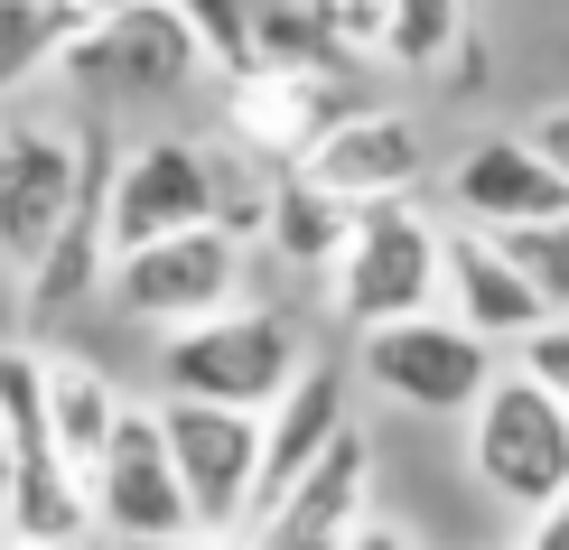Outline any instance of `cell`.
Listing matches in <instances>:
<instances>
[{
  "label": "cell",
  "instance_id": "obj_24",
  "mask_svg": "<svg viewBox=\"0 0 569 550\" xmlns=\"http://www.w3.org/2000/svg\"><path fill=\"white\" fill-rule=\"evenodd\" d=\"M532 150H541V159H551V169L569 178V103H560V112H541V122H532Z\"/></svg>",
  "mask_w": 569,
  "mask_h": 550
},
{
  "label": "cell",
  "instance_id": "obj_3",
  "mask_svg": "<svg viewBox=\"0 0 569 550\" xmlns=\"http://www.w3.org/2000/svg\"><path fill=\"white\" fill-rule=\"evenodd\" d=\"M355 373L392 401V411L420 420H467V401L495 382V346L448 308H411V318L355 327Z\"/></svg>",
  "mask_w": 569,
  "mask_h": 550
},
{
  "label": "cell",
  "instance_id": "obj_27",
  "mask_svg": "<svg viewBox=\"0 0 569 550\" xmlns=\"http://www.w3.org/2000/svg\"><path fill=\"white\" fill-rule=\"evenodd\" d=\"M0 550H84V541H29V532H0Z\"/></svg>",
  "mask_w": 569,
  "mask_h": 550
},
{
  "label": "cell",
  "instance_id": "obj_7",
  "mask_svg": "<svg viewBox=\"0 0 569 550\" xmlns=\"http://www.w3.org/2000/svg\"><path fill=\"white\" fill-rule=\"evenodd\" d=\"M224 214V159L206 150V140H140V150H112V187H103V233L112 252L131 243H159V233L178 224H216Z\"/></svg>",
  "mask_w": 569,
  "mask_h": 550
},
{
  "label": "cell",
  "instance_id": "obj_10",
  "mask_svg": "<svg viewBox=\"0 0 569 550\" xmlns=\"http://www.w3.org/2000/svg\"><path fill=\"white\" fill-rule=\"evenodd\" d=\"M57 66H76V76L112 84V93H187L206 76V47L178 19V0H112V10L84 19V38Z\"/></svg>",
  "mask_w": 569,
  "mask_h": 550
},
{
  "label": "cell",
  "instance_id": "obj_11",
  "mask_svg": "<svg viewBox=\"0 0 569 550\" xmlns=\"http://www.w3.org/2000/svg\"><path fill=\"white\" fill-rule=\"evenodd\" d=\"M84 187V131L66 122H0V261H29L57 243L66 206Z\"/></svg>",
  "mask_w": 569,
  "mask_h": 550
},
{
  "label": "cell",
  "instance_id": "obj_4",
  "mask_svg": "<svg viewBox=\"0 0 569 550\" xmlns=\"http://www.w3.org/2000/svg\"><path fill=\"white\" fill-rule=\"evenodd\" d=\"M103 299L122 308L131 327H187V318H216V308L243 299V233L224 224H178L159 243H131L103 261Z\"/></svg>",
  "mask_w": 569,
  "mask_h": 550
},
{
  "label": "cell",
  "instance_id": "obj_8",
  "mask_svg": "<svg viewBox=\"0 0 569 550\" xmlns=\"http://www.w3.org/2000/svg\"><path fill=\"white\" fill-rule=\"evenodd\" d=\"M84 494H93V522H103L112 541H169V532H197V504H187L178 486V458H169V429L159 411H140L122 401V420H112V439L93 448L84 467Z\"/></svg>",
  "mask_w": 569,
  "mask_h": 550
},
{
  "label": "cell",
  "instance_id": "obj_9",
  "mask_svg": "<svg viewBox=\"0 0 569 550\" xmlns=\"http://www.w3.org/2000/svg\"><path fill=\"white\" fill-rule=\"evenodd\" d=\"M373 513V448L365 429H337V439L308 458L290 486H271L262 504H252V550H346V532Z\"/></svg>",
  "mask_w": 569,
  "mask_h": 550
},
{
  "label": "cell",
  "instance_id": "obj_12",
  "mask_svg": "<svg viewBox=\"0 0 569 550\" xmlns=\"http://www.w3.org/2000/svg\"><path fill=\"white\" fill-rule=\"evenodd\" d=\"M299 178H318L327 197L346 206H373V197H411L430 178V140H420L411 112H383V103H346L337 122L308 140Z\"/></svg>",
  "mask_w": 569,
  "mask_h": 550
},
{
  "label": "cell",
  "instance_id": "obj_5",
  "mask_svg": "<svg viewBox=\"0 0 569 550\" xmlns=\"http://www.w3.org/2000/svg\"><path fill=\"white\" fill-rule=\"evenodd\" d=\"M439 252H448V233L411 197L355 206L346 252L327 261V271H337V318L346 327H383V318H411V308H439Z\"/></svg>",
  "mask_w": 569,
  "mask_h": 550
},
{
  "label": "cell",
  "instance_id": "obj_14",
  "mask_svg": "<svg viewBox=\"0 0 569 550\" xmlns=\"http://www.w3.org/2000/svg\"><path fill=\"white\" fill-rule=\"evenodd\" d=\"M439 299H448V318H467L486 346H513L532 318H551L541 290L523 280V261L505 252V233H486V224H458V233H448V252H439Z\"/></svg>",
  "mask_w": 569,
  "mask_h": 550
},
{
  "label": "cell",
  "instance_id": "obj_19",
  "mask_svg": "<svg viewBox=\"0 0 569 550\" xmlns=\"http://www.w3.org/2000/svg\"><path fill=\"white\" fill-rule=\"evenodd\" d=\"M76 38H84V10H76V0H0V93L38 84Z\"/></svg>",
  "mask_w": 569,
  "mask_h": 550
},
{
  "label": "cell",
  "instance_id": "obj_23",
  "mask_svg": "<svg viewBox=\"0 0 569 550\" xmlns=\"http://www.w3.org/2000/svg\"><path fill=\"white\" fill-rule=\"evenodd\" d=\"M523 550H569V494H551L541 513H523Z\"/></svg>",
  "mask_w": 569,
  "mask_h": 550
},
{
  "label": "cell",
  "instance_id": "obj_21",
  "mask_svg": "<svg viewBox=\"0 0 569 550\" xmlns=\"http://www.w3.org/2000/svg\"><path fill=\"white\" fill-rule=\"evenodd\" d=\"M505 252L523 261V280L541 290V308H569V206H560V214H541V224H513V233H505Z\"/></svg>",
  "mask_w": 569,
  "mask_h": 550
},
{
  "label": "cell",
  "instance_id": "obj_22",
  "mask_svg": "<svg viewBox=\"0 0 569 550\" xmlns=\"http://www.w3.org/2000/svg\"><path fill=\"white\" fill-rule=\"evenodd\" d=\"M513 364H523L541 392L569 401V308H551V318H532L523 337H513Z\"/></svg>",
  "mask_w": 569,
  "mask_h": 550
},
{
  "label": "cell",
  "instance_id": "obj_13",
  "mask_svg": "<svg viewBox=\"0 0 569 550\" xmlns=\"http://www.w3.org/2000/svg\"><path fill=\"white\" fill-rule=\"evenodd\" d=\"M448 206H458V224L513 233V224L560 214L569 206V178L532 150L523 131H495V140H477V150H458V169H448Z\"/></svg>",
  "mask_w": 569,
  "mask_h": 550
},
{
  "label": "cell",
  "instance_id": "obj_25",
  "mask_svg": "<svg viewBox=\"0 0 569 550\" xmlns=\"http://www.w3.org/2000/svg\"><path fill=\"white\" fill-rule=\"evenodd\" d=\"M346 550H420V541H411V532H392L383 513H365V522L346 532Z\"/></svg>",
  "mask_w": 569,
  "mask_h": 550
},
{
  "label": "cell",
  "instance_id": "obj_17",
  "mask_svg": "<svg viewBox=\"0 0 569 550\" xmlns=\"http://www.w3.org/2000/svg\"><path fill=\"white\" fill-rule=\"evenodd\" d=\"M346 224H355V206L327 197V187L299 178V169H280V187L262 197V243L290 261V271H327V261L346 252Z\"/></svg>",
  "mask_w": 569,
  "mask_h": 550
},
{
  "label": "cell",
  "instance_id": "obj_26",
  "mask_svg": "<svg viewBox=\"0 0 569 550\" xmlns=\"http://www.w3.org/2000/svg\"><path fill=\"white\" fill-rule=\"evenodd\" d=\"M131 550H224V532H169V541H131Z\"/></svg>",
  "mask_w": 569,
  "mask_h": 550
},
{
  "label": "cell",
  "instance_id": "obj_20",
  "mask_svg": "<svg viewBox=\"0 0 569 550\" xmlns=\"http://www.w3.org/2000/svg\"><path fill=\"white\" fill-rule=\"evenodd\" d=\"M458 38H467V0H373V47H383L401 76L448 66Z\"/></svg>",
  "mask_w": 569,
  "mask_h": 550
},
{
  "label": "cell",
  "instance_id": "obj_16",
  "mask_svg": "<svg viewBox=\"0 0 569 550\" xmlns=\"http://www.w3.org/2000/svg\"><path fill=\"white\" fill-rule=\"evenodd\" d=\"M346 420H355V411H346V373H337V364H299L290 382H280V401L262 411V494L290 486V476L318 458Z\"/></svg>",
  "mask_w": 569,
  "mask_h": 550
},
{
  "label": "cell",
  "instance_id": "obj_1",
  "mask_svg": "<svg viewBox=\"0 0 569 550\" xmlns=\"http://www.w3.org/2000/svg\"><path fill=\"white\" fill-rule=\"evenodd\" d=\"M467 476L513 513L569 494V401L541 392L523 364H495V382L467 401Z\"/></svg>",
  "mask_w": 569,
  "mask_h": 550
},
{
  "label": "cell",
  "instance_id": "obj_18",
  "mask_svg": "<svg viewBox=\"0 0 569 550\" xmlns=\"http://www.w3.org/2000/svg\"><path fill=\"white\" fill-rule=\"evenodd\" d=\"M112 420H122V392H112V373L93 364V354H47V429H57L66 467H93V448L112 439Z\"/></svg>",
  "mask_w": 569,
  "mask_h": 550
},
{
  "label": "cell",
  "instance_id": "obj_6",
  "mask_svg": "<svg viewBox=\"0 0 569 550\" xmlns=\"http://www.w3.org/2000/svg\"><path fill=\"white\" fill-rule=\"evenodd\" d=\"M159 429H169L178 486L197 504V532H243L252 504H262V411L159 392Z\"/></svg>",
  "mask_w": 569,
  "mask_h": 550
},
{
  "label": "cell",
  "instance_id": "obj_15",
  "mask_svg": "<svg viewBox=\"0 0 569 550\" xmlns=\"http://www.w3.org/2000/svg\"><path fill=\"white\" fill-rule=\"evenodd\" d=\"M346 103H355V93L337 84V66H262V76L233 84V122H243V140L262 159H280V169H299L308 140L337 122Z\"/></svg>",
  "mask_w": 569,
  "mask_h": 550
},
{
  "label": "cell",
  "instance_id": "obj_28",
  "mask_svg": "<svg viewBox=\"0 0 569 550\" xmlns=\"http://www.w3.org/2000/svg\"><path fill=\"white\" fill-rule=\"evenodd\" d=\"M0 494H10V429H0Z\"/></svg>",
  "mask_w": 569,
  "mask_h": 550
},
{
  "label": "cell",
  "instance_id": "obj_2",
  "mask_svg": "<svg viewBox=\"0 0 569 550\" xmlns=\"http://www.w3.org/2000/svg\"><path fill=\"white\" fill-rule=\"evenodd\" d=\"M308 364L299 354V327L280 308H216V318H187L159 337V392H187V401H243V411H271L280 382Z\"/></svg>",
  "mask_w": 569,
  "mask_h": 550
},
{
  "label": "cell",
  "instance_id": "obj_29",
  "mask_svg": "<svg viewBox=\"0 0 569 550\" xmlns=\"http://www.w3.org/2000/svg\"><path fill=\"white\" fill-rule=\"evenodd\" d=\"M76 10H84V19H93V10H112V0H76Z\"/></svg>",
  "mask_w": 569,
  "mask_h": 550
}]
</instances>
